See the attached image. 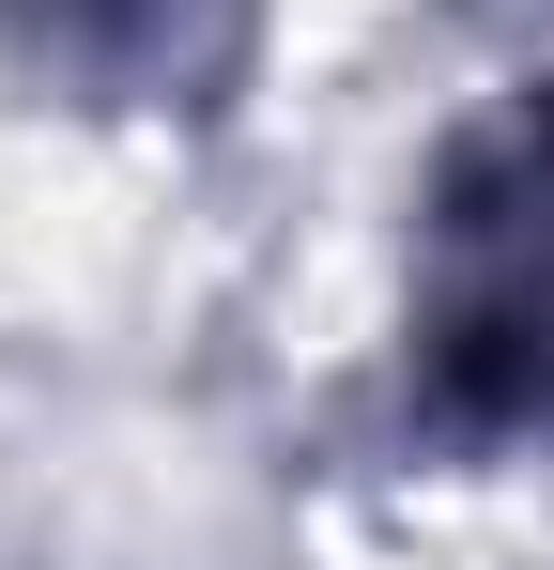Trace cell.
Returning <instances> with one entry per match:
<instances>
[{
    "label": "cell",
    "instance_id": "obj_1",
    "mask_svg": "<svg viewBox=\"0 0 554 570\" xmlns=\"http://www.w3.org/2000/svg\"><path fill=\"white\" fill-rule=\"evenodd\" d=\"M400 355H416L432 432H462V448H554V78L493 94L432 155Z\"/></svg>",
    "mask_w": 554,
    "mask_h": 570
},
{
    "label": "cell",
    "instance_id": "obj_2",
    "mask_svg": "<svg viewBox=\"0 0 554 570\" xmlns=\"http://www.w3.org/2000/svg\"><path fill=\"white\" fill-rule=\"evenodd\" d=\"M0 47L92 108H170L231 78L247 0H0Z\"/></svg>",
    "mask_w": 554,
    "mask_h": 570
}]
</instances>
